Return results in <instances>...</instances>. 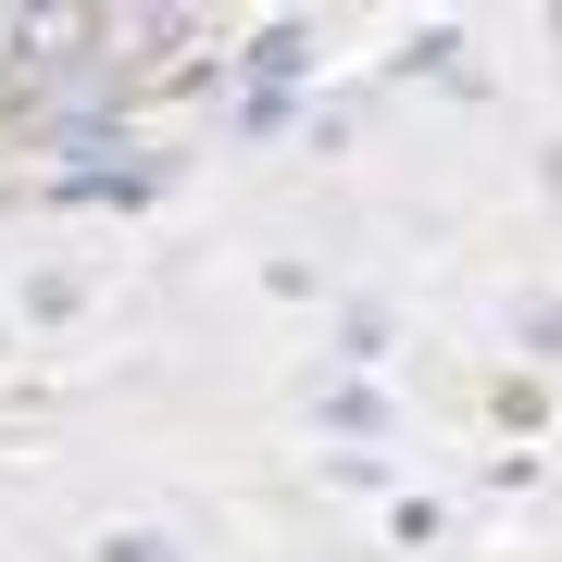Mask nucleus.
Listing matches in <instances>:
<instances>
[{"label": "nucleus", "mask_w": 562, "mask_h": 562, "mask_svg": "<svg viewBox=\"0 0 562 562\" xmlns=\"http://www.w3.org/2000/svg\"><path fill=\"white\" fill-rule=\"evenodd\" d=\"M513 338L538 350V362H562V301H513Z\"/></svg>", "instance_id": "39448f33"}, {"label": "nucleus", "mask_w": 562, "mask_h": 562, "mask_svg": "<svg viewBox=\"0 0 562 562\" xmlns=\"http://www.w3.org/2000/svg\"><path fill=\"white\" fill-rule=\"evenodd\" d=\"M88 562H188V550L162 538V525H125V538H101V550H88Z\"/></svg>", "instance_id": "20e7f679"}, {"label": "nucleus", "mask_w": 562, "mask_h": 562, "mask_svg": "<svg viewBox=\"0 0 562 562\" xmlns=\"http://www.w3.org/2000/svg\"><path fill=\"white\" fill-rule=\"evenodd\" d=\"M450 63H462V38H450V25H425V38L401 50V76H450Z\"/></svg>", "instance_id": "423d86ee"}, {"label": "nucleus", "mask_w": 562, "mask_h": 562, "mask_svg": "<svg viewBox=\"0 0 562 562\" xmlns=\"http://www.w3.org/2000/svg\"><path fill=\"white\" fill-rule=\"evenodd\" d=\"M313 425H325V438H387V401H375V375H338V387L313 401Z\"/></svg>", "instance_id": "f03ea898"}, {"label": "nucleus", "mask_w": 562, "mask_h": 562, "mask_svg": "<svg viewBox=\"0 0 562 562\" xmlns=\"http://www.w3.org/2000/svg\"><path fill=\"white\" fill-rule=\"evenodd\" d=\"M150 188H162V162H63L50 201H63V213H138Z\"/></svg>", "instance_id": "f257e3e1"}, {"label": "nucleus", "mask_w": 562, "mask_h": 562, "mask_svg": "<svg viewBox=\"0 0 562 562\" xmlns=\"http://www.w3.org/2000/svg\"><path fill=\"white\" fill-rule=\"evenodd\" d=\"M338 350H350V375H375V350H387V313H375V301H350V313H338Z\"/></svg>", "instance_id": "7ed1b4c3"}]
</instances>
